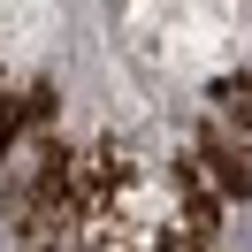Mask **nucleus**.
Returning a JSON list of instances; mask_svg holds the SVG:
<instances>
[{
	"label": "nucleus",
	"instance_id": "obj_1",
	"mask_svg": "<svg viewBox=\"0 0 252 252\" xmlns=\"http://www.w3.org/2000/svg\"><path fill=\"white\" fill-rule=\"evenodd\" d=\"M214 107L229 115V123H245V130H252V77H229V84H214Z\"/></svg>",
	"mask_w": 252,
	"mask_h": 252
},
{
	"label": "nucleus",
	"instance_id": "obj_2",
	"mask_svg": "<svg viewBox=\"0 0 252 252\" xmlns=\"http://www.w3.org/2000/svg\"><path fill=\"white\" fill-rule=\"evenodd\" d=\"M16 123H23V107L0 92V160H8V145H16Z\"/></svg>",
	"mask_w": 252,
	"mask_h": 252
}]
</instances>
